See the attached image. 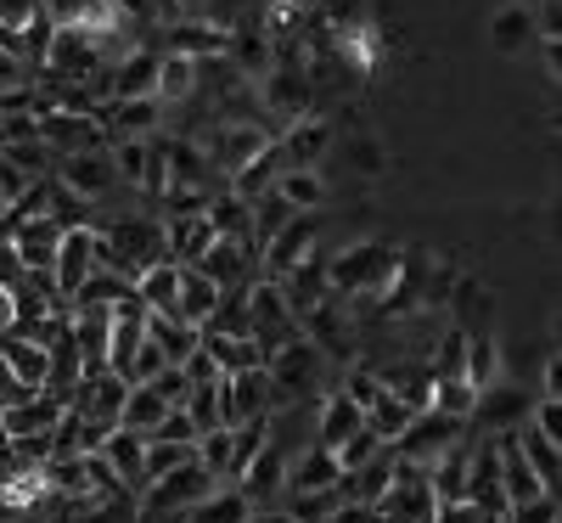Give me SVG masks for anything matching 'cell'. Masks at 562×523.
Segmentation results:
<instances>
[{"label": "cell", "instance_id": "6da1fadb", "mask_svg": "<svg viewBox=\"0 0 562 523\" xmlns=\"http://www.w3.org/2000/svg\"><path fill=\"white\" fill-rule=\"evenodd\" d=\"M394 276H400V248H389V243H360V248H344L338 259H326L333 299H366V293L383 299Z\"/></svg>", "mask_w": 562, "mask_h": 523}, {"label": "cell", "instance_id": "7a4b0ae2", "mask_svg": "<svg viewBox=\"0 0 562 523\" xmlns=\"http://www.w3.org/2000/svg\"><path fill=\"white\" fill-rule=\"evenodd\" d=\"M326 366H333V360H326L310 338L281 344V349L265 360V377H270V394H276V405H304V400L321 389Z\"/></svg>", "mask_w": 562, "mask_h": 523}, {"label": "cell", "instance_id": "3957f363", "mask_svg": "<svg viewBox=\"0 0 562 523\" xmlns=\"http://www.w3.org/2000/svg\"><path fill=\"white\" fill-rule=\"evenodd\" d=\"M529 405L535 394L524 383H512V377H501L495 389L479 394L473 416H467V434H479V439H501V434H518V427L529 422Z\"/></svg>", "mask_w": 562, "mask_h": 523}, {"label": "cell", "instance_id": "277c9868", "mask_svg": "<svg viewBox=\"0 0 562 523\" xmlns=\"http://www.w3.org/2000/svg\"><path fill=\"white\" fill-rule=\"evenodd\" d=\"M254 90H259V108H265V113H281L288 124L315 119V85H310L304 63H270Z\"/></svg>", "mask_w": 562, "mask_h": 523}, {"label": "cell", "instance_id": "5b68a950", "mask_svg": "<svg viewBox=\"0 0 562 523\" xmlns=\"http://www.w3.org/2000/svg\"><path fill=\"white\" fill-rule=\"evenodd\" d=\"M40 147L52 153V158H74V153H102V147H113V135L90 119V113H63V108H52V113H40Z\"/></svg>", "mask_w": 562, "mask_h": 523}, {"label": "cell", "instance_id": "8992f818", "mask_svg": "<svg viewBox=\"0 0 562 523\" xmlns=\"http://www.w3.org/2000/svg\"><path fill=\"white\" fill-rule=\"evenodd\" d=\"M270 411H276V394H270L265 366H248V371L220 377V427H243V422L270 416Z\"/></svg>", "mask_w": 562, "mask_h": 523}, {"label": "cell", "instance_id": "52a82bcc", "mask_svg": "<svg viewBox=\"0 0 562 523\" xmlns=\"http://www.w3.org/2000/svg\"><path fill=\"white\" fill-rule=\"evenodd\" d=\"M315 248H321V220H315V214H293V220L259 248V270H265V281H281L288 270H299Z\"/></svg>", "mask_w": 562, "mask_h": 523}, {"label": "cell", "instance_id": "ba28073f", "mask_svg": "<svg viewBox=\"0 0 562 523\" xmlns=\"http://www.w3.org/2000/svg\"><path fill=\"white\" fill-rule=\"evenodd\" d=\"M214 490V479L198 467V461H186L180 472H169V479L147 485L140 490V518H164V512H192L203 496Z\"/></svg>", "mask_w": 562, "mask_h": 523}, {"label": "cell", "instance_id": "9c48e42d", "mask_svg": "<svg viewBox=\"0 0 562 523\" xmlns=\"http://www.w3.org/2000/svg\"><path fill=\"white\" fill-rule=\"evenodd\" d=\"M52 180L57 186H68L74 198H85L90 209H97L113 186H119V175H113V158H108V147L102 153H74V158H52Z\"/></svg>", "mask_w": 562, "mask_h": 523}, {"label": "cell", "instance_id": "30bf717a", "mask_svg": "<svg viewBox=\"0 0 562 523\" xmlns=\"http://www.w3.org/2000/svg\"><path fill=\"white\" fill-rule=\"evenodd\" d=\"M90 270H97V225H90V231H63L57 259H52V288H57V299L74 304V293L90 281Z\"/></svg>", "mask_w": 562, "mask_h": 523}, {"label": "cell", "instance_id": "8fae6325", "mask_svg": "<svg viewBox=\"0 0 562 523\" xmlns=\"http://www.w3.org/2000/svg\"><path fill=\"white\" fill-rule=\"evenodd\" d=\"M7 243L18 254V265L29 276H52V259H57V243H63V225L57 220H45V214H29L7 231Z\"/></svg>", "mask_w": 562, "mask_h": 523}, {"label": "cell", "instance_id": "7c38bea8", "mask_svg": "<svg viewBox=\"0 0 562 523\" xmlns=\"http://www.w3.org/2000/svg\"><path fill=\"white\" fill-rule=\"evenodd\" d=\"M225 40H231V29H220V23H203V18H180V23H164V57L214 63V57H225Z\"/></svg>", "mask_w": 562, "mask_h": 523}, {"label": "cell", "instance_id": "4fadbf2b", "mask_svg": "<svg viewBox=\"0 0 562 523\" xmlns=\"http://www.w3.org/2000/svg\"><path fill=\"white\" fill-rule=\"evenodd\" d=\"M326 147H333V124H326L321 113H315V119H299V124H288V130L276 135L281 169H321Z\"/></svg>", "mask_w": 562, "mask_h": 523}, {"label": "cell", "instance_id": "5bb4252c", "mask_svg": "<svg viewBox=\"0 0 562 523\" xmlns=\"http://www.w3.org/2000/svg\"><path fill=\"white\" fill-rule=\"evenodd\" d=\"M158 63H164L158 45H135V52H124L113 63V74H108V102L153 97V90H158Z\"/></svg>", "mask_w": 562, "mask_h": 523}, {"label": "cell", "instance_id": "9a60e30c", "mask_svg": "<svg viewBox=\"0 0 562 523\" xmlns=\"http://www.w3.org/2000/svg\"><path fill=\"white\" fill-rule=\"evenodd\" d=\"M57 422H63V405L45 400V394H23L12 405H0V434H7V445H18V439H52Z\"/></svg>", "mask_w": 562, "mask_h": 523}, {"label": "cell", "instance_id": "2e32d148", "mask_svg": "<svg viewBox=\"0 0 562 523\" xmlns=\"http://www.w3.org/2000/svg\"><path fill=\"white\" fill-rule=\"evenodd\" d=\"M40 12L52 29H79V34H113L124 29L113 0H40Z\"/></svg>", "mask_w": 562, "mask_h": 523}, {"label": "cell", "instance_id": "e0dca14e", "mask_svg": "<svg viewBox=\"0 0 562 523\" xmlns=\"http://www.w3.org/2000/svg\"><path fill=\"white\" fill-rule=\"evenodd\" d=\"M338 485H344L338 450H321V445L293 450V461H288V496H315V490H338Z\"/></svg>", "mask_w": 562, "mask_h": 523}, {"label": "cell", "instance_id": "ac0fdd59", "mask_svg": "<svg viewBox=\"0 0 562 523\" xmlns=\"http://www.w3.org/2000/svg\"><path fill=\"white\" fill-rule=\"evenodd\" d=\"M461 377H467V389L473 394H484V389H495L501 377H506V349H501V338L484 326V332H467V360H461Z\"/></svg>", "mask_w": 562, "mask_h": 523}, {"label": "cell", "instance_id": "d6986e66", "mask_svg": "<svg viewBox=\"0 0 562 523\" xmlns=\"http://www.w3.org/2000/svg\"><path fill=\"white\" fill-rule=\"evenodd\" d=\"M97 456L108 461V472L119 479V490H124V496H140V490H147V472H140V456H147V439H140V434H124V427H113V434H108V445H102Z\"/></svg>", "mask_w": 562, "mask_h": 523}, {"label": "cell", "instance_id": "ffe728a7", "mask_svg": "<svg viewBox=\"0 0 562 523\" xmlns=\"http://www.w3.org/2000/svg\"><path fill=\"white\" fill-rule=\"evenodd\" d=\"M237 490L248 496V507L259 512V507H270L281 490H288V456H281L276 445H265L248 467H243V479H237Z\"/></svg>", "mask_w": 562, "mask_h": 523}, {"label": "cell", "instance_id": "44dd1931", "mask_svg": "<svg viewBox=\"0 0 562 523\" xmlns=\"http://www.w3.org/2000/svg\"><path fill=\"white\" fill-rule=\"evenodd\" d=\"M140 332H147V344L164 355V366H186L198 349V326L180 321V315H147L140 321Z\"/></svg>", "mask_w": 562, "mask_h": 523}, {"label": "cell", "instance_id": "7402d4cb", "mask_svg": "<svg viewBox=\"0 0 562 523\" xmlns=\"http://www.w3.org/2000/svg\"><path fill=\"white\" fill-rule=\"evenodd\" d=\"M360 427H366V411H360V405H349V400L333 389V394L321 400V416H315V445H321V450H338L344 439H355V434H360Z\"/></svg>", "mask_w": 562, "mask_h": 523}, {"label": "cell", "instance_id": "603a6c76", "mask_svg": "<svg viewBox=\"0 0 562 523\" xmlns=\"http://www.w3.org/2000/svg\"><path fill=\"white\" fill-rule=\"evenodd\" d=\"M512 445H518V456L529 461V472H535V479H540V490L546 496H557V472H562V445L557 439H546L540 434V427H518V434H512Z\"/></svg>", "mask_w": 562, "mask_h": 523}, {"label": "cell", "instance_id": "cb8c5ba5", "mask_svg": "<svg viewBox=\"0 0 562 523\" xmlns=\"http://www.w3.org/2000/svg\"><path fill=\"white\" fill-rule=\"evenodd\" d=\"M495 456H501V496H506V507L546 496V490H540V479L529 472V461L518 456V445H512V434H501V439H495Z\"/></svg>", "mask_w": 562, "mask_h": 523}, {"label": "cell", "instance_id": "d4e9b609", "mask_svg": "<svg viewBox=\"0 0 562 523\" xmlns=\"http://www.w3.org/2000/svg\"><path fill=\"white\" fill-rule=\"evenodd\" d=\"M0 355H7V366H12V377H18V389L23 394H40L45 389V371H52V355H45L40 344H29V338H0Z\"/></svg>", "mask_w": 562, "mask_h": 523}, {"label": "cell", "instance_id": "484cf974", "mask_svg": "<svg viewBox=\"0 0 562 523\" xmlns=\"http://www.w3.org/2000/svg\"><path fill=\"white\" fill-rule=\"evenodd\" d=\"M270 192L288 203L293 214H321V203H326V180H321V169H281Z\"/></svg>", "mask_w": 562, "mask_h": 523}, {"label": "cell", "instance_id": "4316f807", "mask_svg": "<svg viewBox=\"0 0 562 523\" xmlns=\"http://www.w3.org/2000/svg\"><path fill=\"white\" fill-rule=\"evenodd\" d=\"M220 310V288L203 276V270H192V265H180V293H175V315L180 321H192V326H203L209 315Z\"/></svg>", "mask_w": 562, "mask_h": 523}, {"label": "cell", "instance_id": "83f0119b", "mask_svg": "<svg viewBox=\"0 0 562 523\" xmlns=\"http://www.w3.org/2000/svg\"><path fill=\"white\" fill-rule=\"evenodd\" d=\"M175 293H180V265H153L135 276V304L147 315H175Z\"/></svg>", "mask_w": 562, "mask_h": 523}, {"label": "cell", "instance_id": "f1b7e54d", "mask_svg": "<svg viewBox=\"0 0 562 523\" xmlns=\"http://www.w3.org/2000/svg\"><path fill=\"white\" fill-rule=\"evenodd\" d=\"M259 512L248 507V496L237 490V485H214L192 512H186V523H254Z\"/></svg>", "mask_w": 562, "mask_h": 523}, {"label": "cell", "instance_id": "f546056e", "mask_svg": "<svg viewBox=\"0 0 562 523\" xmlns=\"http://www.w3.org/2000/svg\"><path fill=\"white\" fill-rule=\"evenodd\" d=\"M535 34H540V29H535V7H529V0H512V7H501L495 23H490L495 52H529Z\"/></svg>", "mask_w": 562, "mask_h": 523}, {"label": "cell", "instance_id": "4dcf8cb0", "mask_svg": "<svg viewBox=\"0 0 562 523\" xmlns=\"http://www.w3.org/2000/svg\"><path fill=\"white\" fill-rule=\"evenodd\" d=\"M164 416H169V405H164V400H158L147 383H130V394H124V405H119V427H124V434L153 439Z\"/></svg>", "mask_w": 562, "mask_h": 523}, {"label": "cell", "instance_id": "1f68e13d", "mask_svg": "<svg viewBox=\"0 0 562 523\" xmlns=\"http://www.w3.org/2000/svg\"><path fill=\"white\" fill-rule=\"evenodd\" d=\"M198 90H203L198 63H186V57H164V63H158V90H153V97H158L164 108H186V102H198Z\"/></svg>", "mask_w": 562, "mask_h": 523}, {"label": "cell", "instance_id": "d6a6232c", "mask_svg": "<svg viewBox=\"0 0 562 523\" xmlns=\"http://www.w3.org/2000/svg\"><path fill=\"white\" fill-rule=\"evenodd\" d=\"M411 422H416V411H411V405H400V400H394L389 389L378 394V405L366 411V427H371V434H378V439H383L389 450H394V445L405 439V427H411Z\"/></svg>", "mask_w": 562, "mask_h": 523}, {"label": "cell", "instance_id": "836d02e7", "mask_svg": "<svg viewBox=\"0 0 562 523\" xmlns=\"http://www.w3.org/2000/svg\"><path fill=\"white\" fill-rule=\"evenodd\" d=\"M130 293H135V288H130L124 276H113V270H90V281L74 293V304H79V310H113V304H124Z\"/></svg>", "mask_w": 562, "mask_h": 523}, {"label": "cell", "instance_id": "e575fe53", "mask_svg": "<svg viewBox=\"0 0 562 523\" xmlns=\"http://www.w3.org/2000/svg\"><path fill=\"white\" fill-rule=\"evenodd\" d=\"M338 383H344L338 394H344L349 405H360V411H371V405H378V394H383V377H378V366H366V360H349Z\"/></svg>", "mask_w": 562, "mask_h": 523}, {"label": "cell", "instance_id": "d590c367", "mask_svg": "<svg viewBox=\"0 0 562 523\" xmlns=\"http://www.w3.org/2000/svg\"><path fill=\"white\" fill-rule=\"evenodd\" d=\"M186 461H198V445H164V439H147L140 472H147V485H158V479H169V472H180Z\"/></svg>", "mask_w": 562, "mask_h": 523}, {"label": "cell", "instance_id": "8d00e7d4", "mask_svg": "<svg viewBox=\"0 0 562 523\" xmlns=\"http://www.w3.org/2000/svg\"><path fill=\"white\" fill-rule=\"evenodd\" d=\"M108 158H113V175L124 186H140L147 180V164H153V141H113Z\"/></svg>", "mask_w": 562, "mask_h": 523}, {"label": "cell", "instance_id": "74e56055", "mask_svg": "<svg viewBox=\"0 0 562 523\" xmlns=\"http://www.w3.org/2000/svg\"><path fill=\"white\" fill-rule=\"evenodd\" d=\"M248 220H254V248H265V243H270V236H276L281 225H288V220H293V209H288V203H281L276 192H259V198L248 203Z\"/></svg>", "mask_w": 562, "mask_h": 523}, {"label": "cell", "instance_id": "f35d334b", "mask_svg": "<svg viewBox=\"0 0 562 523\" xmlns=\"http://www.w3.org/2000/svg\"><path fill=\"white\" fill-rule=\"evenodd\" d=\"M180 411L192 416L198 439H203V434H214V427H220V383H198L192 394H186V405H180Z\"/></svg>", "mask_w": 562, "mask_h": 523}, {"label": "cell", "instance_id": "ab89813d", "mask_svg": "<svg viewBox=\"0 0 562 523\" xmlns=\"http://www.w3.org/2000/svg\"><path fill=\"white\" fill-rule=\"evenodd\" d=\"M338 507H344V485L338 490H315V496H293L288 501V518L293 523H326Z\"/></svg>", "mask_w": 562, "mask_h": 523}, {"label": "cell", "instance_id": "60d3db41", "mask_svg": "<svg viewBox=\"0 0 562 523\" xmlns=\"http://www.w3.org/2000/svg\"><path fill=\"white\" fill-rule=\"evenodd\" d=\"M383 450H389V445H383L378 434H371V427H360L355 439H344V445H338V467H344V472H360L366 461H378Z\"/></svg>", "mask_w": 562, "mask_h": 523}, {"label": "cell", "instance_id": "b9f144b4", "mask_svg": "<svg viewBox=\"0 0 562 523\" xmlns=\"http://www.w3.org/2000/svg\"><path fill=\"white\" fill-rule=\"evenodd\" d=\"M461 360H467V332H445V338H439V355H434V377H439V383H445V377H461ZM461 383H467V377H461Z\"/></svg>", "mask_w": 562, "mask_h": 523}, {"label": "cell", "instance_id": "7bdbcfd3", "mask_svg": "<svg viewBox=\"0 0 562 523\" xmlns=\"http://www.w3.org/2000/svg\"><path fill=\"white\" fill-rule=\"evenodd\" d=\"M147 389H153V394H158V400H164L169 411H180V405H186V394H192V377H186L180 366H164V371L153 377Z\"/></svg>", "mask_w": 562, "mask_h": 523}, {"label": "cell", "instance_id": "ee69618b", "mask_svg": "<svg viewBox=\"0 0 562 523\" xmlns=\"http://www.w3.org/2000/svg\"><path fill=\"white\" fill-rule=\"evenodd\" d=\"M501 518H506V523H557V518H562V507H557V496H535V501L506 507Z\"/></svg>", "mask_w": 562, "mask_h": 523}, {"label": "cell", "instance_id": "f6af8a7d", "mask_svg": "<svg viewBox=\"0 0 562 523\" xmlns=\"http://www.w3.org/2000/svg\"><path fill=\"white\" fill-rule=\"evenodd\" d=\"M349 164H355L360 175H383L389 158H383V147H378L371 135H355V141H349Z\"/></svg>", "mask_w": 562, "mask_h": 523}, {"label": "cell", "instance_id": "bcb514c9", "mask_svg": "<svg viewBox=\"0 0 562 523\" xmlns=\"http://www.w3.org/2000/svg\"><path fill=\"white\" fill-rule=\"evenodd\" d=\"M153 439H164V445H198V427H192V416H186V411H169V416L158 422Z\"/></svg>", "mask_w": 562, "mask_h": 523}, {"label": "cell", "instance_id": "7dc6e473", "mask_svg": "<svg viewBox=\"0 0 562 523\" xmlns=\"http://www.w3.org/2000/svg\"><path fill=\"white\" fill-rule=\"evenodd\" d=\"M29 186H34V180H29V175H23L18 164H7V158H0V203L12 209L18 198H29Z\"/></svg>", "mask_w": 562, "mask_h": 523}, {"label": "cell", "instance_id": "c3c4849f", "mask_svg": "<svg viewBox=\"0 0 562 523\" xmlns=\"http://www.w3.org/2000/svg\"><path fill=\"white\" fill-rule=\"evenodd\" d=\"M434 523H501V518L479 512L473 501H450V507H439V512H434Z\"/></svg>", "mask_w": 562, "mask_h": 523}, {"label": "cell", "instance_id": "681fc988", "mask_svg": "<svg viewBox=\"0 0 562 523\" xmlns=\"http://www.w3.org/2000/svg\"><path fill=\"white\" fill-rule=\"evenodd\" d=\"M180 371L192 377V389H198V383H220V366H214V360H209L203 349H192V360H186Z\"/></svg>", "mask_w": 562, "mask_h": 523}, {"label": "cell", "instance_id": "f907efd6", "mask_svg": "<svg viewBox=\"0 0 562 523\" xmlns=\"http://www.w3.org/2000/svg\"><path fill=\"white\" fill-rule=\"evenodd\" d=\"M29 270L18 265V254H12V243H0V288H18Z\"/></svg>", "mask_w": 562, "mask_h": 523}, {"label": "cell", "instance_id": "816d5d0a", "mask_svg": "<svg viewBox=\"0 0 562 523\" xmlns=\"http://www.w3.org/2000/svg\"><path fill=\"white\" fill-rule=\"evenodd\" d=\"M546 394H551V400H562V355H551V360H546Z\"/></svg>", "mask_w": 562, "mask_h": 523}, {"label": "cell", "instance_id": "f5cc1de1", "mask_svg": "<svg viewBox=\"0 0 562 523\" xmlns=\"http://www.w3.org/2000/svg\"><path fill=\"white\" fill-rule=\"evenodd\" d=\"M276 12H288V18L293 12H315L321 18V0H276Z\"/></svg>", "mask_w": 562, "mask_h": 523}, {"label": "cell", "instance_id": "db71d44e", "mask_svg": "<svg viewBox=\"0 0 562 523\" xmlns=\"http://www.w3.org/2000/svg\"><path fill=\"white\" fill-rule=\"evenodd\" d=\"M12 332V288H0V338Z\"/></svg>", "mask_w": 562, "mask_h": 523}, {"label": "cell", "instance_id": "11a10c76", "mask_svg": "<svg viewBox=\"0 0 562 523\" xmlns=\"http://www.w3.org/2000/svg\"><path fill=\"white\" fill-rule=\"evenodd\" d=\"M147 7H153V12H158V18H169V23H175V18H180V0H147Z\"/></svg>", "mask_w": 562, "mask_h": 523}, {"label": "cell", "instance_id": "9f6ffc18", "mask_svg": "<svg viewBox=\"0 0 562 523\" xmlns=\"http://www.w3.org/2000/svg\"><path fill=\"white\" fill-rule=\"evenodd\" d=\"M259 523H293L288 512H270V518H259Z\"/></svg>", "mask_w": 562, "mask_h": 523}]
</instances>
